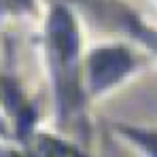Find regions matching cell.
Here are the masks:
<instances>
[{
  "label": "cell",
  "mask_w": 157,
  "mask_h": 157,
  "mask_svg": "<svg viewBox=\"0 0 157 157\" xmlns=\"http://www.w3.org/2000/svg\"><path fill=\"white\" fill-rule=\"evenodd\" d=\"M130 68V57L123 51H100L94 55L91 62V78H94V89H102L110 85L113 81L121 77Z\"/></svg>",
  "instance_id": "6da1fadb"
},
{
  "label": "cell",
  "mask_w": 157,
  "mask_h": 157,
  "mask_svg": "<svg viewBox=\"0 0 157 157\" xmlns=\"http://www.w3.org/2000/svg\"><path fill=\"white\" fill-rule=\"evenodd\" d=\"M128 136H132L138 144L147 149L151 157H157V134L153 132H138V130H128Z\"/></svg>",
  "instance_id": "7a4b0ae2"
}]
</instances>
